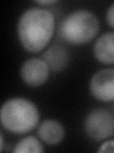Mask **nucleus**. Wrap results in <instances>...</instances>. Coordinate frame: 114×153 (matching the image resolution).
<instances>
[{
  "label": "nucleus",
  "instance_id": "39448f33",
  "mask_svg": "<svg viewBox=\"0 0 114 153\" xmlns=\"http://www.w3.org/2000/svg\"><path fill=\"white\" fill-rule=\"evenodd\" d=\"M89 92L99 102H114V68L97 71L90 78Z\"/></svg>",
  "mask_w": 114,
  "mask_h": 153
},
{
  "label": "nucleus",
  "instance_id": "1a4fd4ad",
  "mask_svg": "<svg viewBox=\"0 0 114 153\" xmlns=\"http://www.w3.org/2000/svg\"><path fill=\"white\" fill-rule=\"evenodd\" d=\"M44 60L52 72H61L65 70L69 63V54L65 47L52 45L49 47L42 55Z\"/></svg>",
  "mask_w": 114,
  "mask_h": 153
},
{
  "label": "nucleus",
  "instance_id": "9b49d317",
  "mask_svg": "<svg viewBox=\"0 0 114 153\" xmlns=\"http://www.w3.org/2000/svg\"><path fill=\"white\" fill-rule=\"evenodd\" d=\"M98 152H114V140L104 141L98 148Z\"/></svg>",
  "mask_w": 114,
  "mask_h": 153
},
{
  "label": "nucleus",
  "instance_id": "9d476101",
  "mask_svg": "<svg viewBox=\"0 0 114 153\" xmlns=\"http://www.w3.org/2000/svg\"><path fill=\"white\" fill-rule=\"evenodd\" d=\"M14 153H42L44 148L41 142L34 136H27L19 140L13 146Z\"/></svg>",
  "mask_w": 114,
  "mask_h": 153
},
{
  "label": "nucleus",
  "instance_id": "f03ea898",
  "mask_svg": "<svg viewBox=\"0 0 114 153\" xmlns=\"http://www.w3.org/2000/svg\"><path fill=\"white\" fill-rule=\"evenodd\" d=\"M38 107L26 98L15 97L5 102L0 109V122L10 133L22 135L34 129L39 123Z\"/></svg>",
  "mask_w": 114,
  "mask_h": 153
},
{
  "label": "nucleus",
  "instance_id": "4468645a",
  "mask_svg": "<svg viewBox=\"0 0 114 153\" xmlns=\"http://www.w3.org/2000/svg\"><path fill=\"white\" fill-rule=\"evenodd\" d=\"M4 146H5V143H4V136L3 133H0V151L4 150Z\"/></svg>",
  "mask_w": 114,
  "mask_h": 153
},
{
  "label": "nucleus",
  "instance_id": "f257e3e1",
  "mask_svg": "<svg viewBox=\"0 0 114 153\" xmlns=\"http://www.w3.org/2000/svg\"><path fill=\"white\" fill-rule=\"evenodd\" d=\"M55 29V18L44 8L32 7L26 10L17 22V37L27 52L38 53L49 44Z\"/></svg>",
  "mask_w": 114,
  "mask_h": 153
},
{
  "label": "nucleus",
  "instance_id": "0eeeda50",
  "mask_svg": "<svg viewBox=\"0 0 114 153\" xmlns=\"http://www.w3.org/2000/svg\"><path fill=\"white\" fill-rule=\"evenodd\" d=\"M65 127L59 121L48 119L43 121L37 128V135L47 145L55 146L65 138Z\"/></svg>",
  "mask_w": 114,
  "mask_h": 153
},
{
  "label": "nucleus",
  "instance_id": "7ed1b4c3",
  "mask_svg": "<svg viewBox=\"0 0 114 153\" xmlns=\"http://www.w3.org/2000/svg\"><path fill=\"white\" fill-rule=\"evenodd\" d=\"M100 22L88 10L79 9L69 13L58 26V35L62 40L70 45H84L97 36Z\"/></svg>",
  "mask_w": 114,
  "mask_h": 153
},
{
  "label": "nucleus",
  "instance_id": "6e6552de",
  "mask_svg": "<svg viewBox=\"0 0 114 153\" xmlns=\"http://www.w3.org/2000/svg\"><path fill=\"white\" fill-rule=\"evenodd\" d=\"M92 52L100 63L114 64V32H107L100 36L94 43Z\"/></svg>",
  "mask_w": 114,
  "mask_h": 153
},
{
  "label": "nucleus",
  "instance_id": "f8f14e48",
  "mask_svg": "<svg viewBox=\"0 0 114 153\" xmlns=\"http://www.w3.org/2000/svg\"><path fill=\"white\" fill-rule=\"evenodd\" d=\"M106 20L112 29H114V3L108 7L106 13Z\"/></svg>",
  "mask_w": 114,
  "mask_h": 153
},
{
  "label": "nucleus",
  "instance_id": "20e7f679",
  "mask_svg": "<svg viewBox=\"0 0 114 153\" xmlns=\"http://www.w3.org/2000/svg\"><path fill=\"white\" fill-rule=\"evenodd\" d=\"M84 128L91 140L106 141L114 135V116L106 109H93L86 116Z\"/></svg>",
  "mask_w": 114,
  "mask_h": 153
},
{
  "label": "nucleus",
  "instance_id": "ddd939ff",
  "mask_svg": "<svg viewBox=\"0 0 114 153\" xmlns=\"http://www.w3.org/2000/svg\"><path fill=\"white\" fill-rule=\"evenodd\" d=\"M58 1L56 0H42V1H36L35 3L38 5H44V6H49V5H53Z\"/></svg>",
  "mask_w": 114,
  "mask_h": 153
},
{
  "label": "nucleus",
  "instance_id": "423d86ee",
  "mask_svg": "<svg viewBox=\"0 0 114 153\" xmlns=\"http://www.w3.org/2000/svg\"><path fill=\"white\" fill-rule=\"evenodd\" d=\"M50 72L49 66L42 59L31 57L21 65L20 76L27 85L31 87H39L49 79Z\"/></svg>",
  "mask_w": 114,
  "mask_h": 153
}]
</instances>
